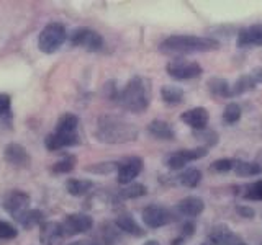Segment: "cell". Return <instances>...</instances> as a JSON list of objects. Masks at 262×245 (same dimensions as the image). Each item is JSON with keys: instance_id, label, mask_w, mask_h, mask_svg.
<instances>
[{"instance_id": "obj_1", "label": "cell", "mask_w": 262, "mask_h": 245, "mask_svg": "<svg viewBox=\"0 0 262 245\" xmlns=\"http://www.w3.org/2000/svg\"><path fill=\"white\" fill-rule=\"evenodd\" d=\"M95 137L105 144H125L138 139V128L120 116L98 118Z\"/></svg>"}, {"instance_id": "obj_2", "label": "cell", "mask_w": 262, "mask_h": 245, "mask_svg": "<svg viewBox=\"0 0 262 245\" xmlns=\"http://www.w3.org/2000/svg\"><path fill=\"white\" fill-rule=\"evenodd\" d=\"M117 102L131 113L146 111L151 103V82L141 76L129 79L118 92Z\"/></svg>"}, {"instance_id": "obj_3", "label": "cell", "mask_w": 262, "mask_h": 245, "mask_svg": "<svg viewBox=\"0 0 262 245\" xmlns=\"http://www.w3.org/2000/svg\"><path fill=\"white\" fill-rule=\"evenodd\" d=\"M220 47V43L213 38L195 35H172L159 44V49L166 54H193L208 53Z\"/></svg>"}, {"instance_id": "obj_4", "label": "cell", "mask_w": 262, "mask_h": 245, "mask_svg": "<svg viewBox=\"0 0 262 245\" xmlns=\"http://www.w3.org/2000/svg\"><path fill=\"white\" fill-rule=\"evenodd\" d=\"M66 39H68V31L64 24L59 21H51L39 33L38 49L45 54H54L66 43Z\"/></svg>"}, {"instance_id": "obj_5", "label": "cell", "mask_w": 262, "mask_h": 245, "mask_svg": "<svg viewBox=\"0 0 262 245\" xmlns=\"http://www.w3.org/2000/svg\"><path fill=\"white\" fill-rule=\"evenodd\" d=\"M167 74L176 80H192L203 72L202 65L193 61H187L184 57H176L166 65Z\"/></svg>"}, {"instance_id": "obj_6", "label": "cell", "mask_w": 262, "mask_h": 245, "mask_svg": "<svg viewBox=\"0 0 262 245\" xmlns=\"http://www.w3.org/2000/svg\"><path fill=\"white\" fill-rule=\"evenodd\" d=\"M143 223L149 229H159L176 220V214L169 208L161 204H149L141 212Z\"/></svg>"}, {"instance_id": "obj_7", "label": "cell", "mask_w": 262, "mask_h": 245, "mask_svg": "<svg viewBox=\"0 0 262 245\" xmlns=\"http://www.w3.org/2000/svg\"><path fill=\"white\" fill-rule=\"evenodd\" d=\"M71 44L76 46V47H84L90 53H95V51H100L103 47V38L100 33H97L95 30H90V28H77L74 30L71 35Z\"/></svg>"}, {"instance_id": "obj_8", "label": "cell", "mask_w": 262, "mask_h": 245, "mask_svg": "<svg viewBox=\"0 0 262 245\" xmlns=\"http://www.w3.org/2000/svg\"><path fill=\"white\" fill-rule=\"evenodd\" d=\"M61 231L62 237H74L79 234L89 232L94 227V219L89 214H82V212H74V214H68L61 220Z\"/></svg>"}, {"instance_id": "obj_9", "label": "cell", "mask_w": 262, "mask_h": 245, "mask_svg": "<svg viewBox=\"0 0 262 245\" xmlns=\"http://www.w3.org/2000/svg\"><path fill=\"white\" fill-rule=\"evenodd\" d=\"M144 162L141 157L138 155H131L118 162V168H117V175H118V183L126 186L129 183L135 182V178L143 172Z\"/></svg>"}, {"instance_id": "obj_10", "label": "cell", "mask_w": 262, "mask_h": 245, "mask_svg": "<svg viewBox=\"0 0 262 245\" xmlns=\"http://www.w3.org/2000/svg\"><path fill=\"white\" fill-rule=\"evenodd\" d=\"M31 198L27 191L21 190H13L10 191L4 200V209L10 214L15 220L18 219L23 212H27L30 209Z\"/></svg>"}, {"instance_id": "obj_11", "label": "cell", "mask_w": 262, "mask_h": 245, "mask_svg": "<svg viewBox=\"0 0 262 245\" xmlns=\"http://www.w3.org/2000/svg\"><path fill=\"white\" fill-rule=\"evenodd\" d=\"M207 154H208L207 147H196V149H182V151L172 152L167 157V160H166V165L170 170H180V168H184L187 163L195 162V160H199V159H203Z\"/></svg>"}, {"instance_id": "obj_12", "label": "cell", "mask_w": 262, "mask_h": 245, "mask_svg": "<svg viewBox=\"0 0 262 245\" xmlns=\"http://www.w3.org/2000/svg\"><path fill=\"white\" fill-rule=\"evenodd\" d=\"M210 240L213 242V245H248L226 224L213 226L210 231Z\"/></svg>"}, {"instance_id": "obj_13", "label": "cell", "mask_w": 262, "mask_h": 245, "mask_svg": "<svg viewBox=\"0 0 262 245\" xmlns=\"http://www.w3.org/2000/svg\"><path fill=\"white\" fill-rule=\"evenodd\" d=\"M4 159L7 163H10L13 167H30L31 163V157L28 151L25 149L23 145L10 142L5 145L4 149Z\"/></svg>"}, {"instance_id": "obj_14", "label": "cell", "mask_w": 262, "mask_h": 245, "mask_svg": "<svg viewBox=\"0 0 262 245\" xmlns=\"http://www.w3.org/2000/svg\"><path fill=\"white\" fill-rule=\"evenodd\" d=\"M236 44H237V47H243V49L262 46V23L251 24V27L243 28L239 33H237Z\"/></svg>"}, {"instance_id": "obj_15", "label": "cell", "mask_w": 262, "mask_h": 245, "mask_svg": "<svg viewBox=\"0 0 262 245\" xmlns=\"http://www.w3.org/2000/svg\"><path fill=\"white\" fill-rule=\"evenodd\" d=\"M180 121L185 122L187 126H190L193 131H202V129H207L210 114H208V110L203 108V106H195V108L187 110L185 113L180 114Z\"/></svg>"}, {"instance_id": "obj_16", "label": "cell", "mask_w": 262, "mask_h": 245, "mask_svg": "<svg viewBox=\"0 0 262 245\" xmlns=\"http://www.w3.org/2000/svg\"><path fill=\"white\" fill-rule=\"evenodd\" d=\"M80 142V137L79 134H61V133H51L48 134L45 139V147L48 151H61L66 149V147H72V145H77Z\"/></svg>"}, {"instance_id": "obj_17", "label": "cell", "mask_w": 262, "mask_h": 245, "mask_svg": "<svg viewBox=\"0 0 262 245\" xmlns=\"http://www.w3.org/2000/svg\"><path fill=\"white\" fill-rule=\"evenodd\" d=\"M203 209H205V203H203V200L196 198V196H187V198L180 200L176 204V212L184 217L200 216Z\"/></svg>"}, {"instance_id": "obj_18", "label": "cell", "mask_w": 262, "mask_h": 245, "mask_svg": "<svg viewBox=\"0 0 262 245\" xmlns=\"http://www.w3.org/2000/svg\"><path fill=\"white\" fill-rule=\"evenodd\" d=\"M147 133L156 139H162V141H170V139L176 137L174 129L164 119H152L147 125Z\"/></svg>"}, {"instance_id": "obj_19", "label": "cell", "mask_w": 262, "mask_h": 245, "mask_svg": "<svg viewBox=\"0 0 262 245\" xmlns=\"http://www.w3.org/2000/svg\"><path fill=\"white\" fill-rule=\"evenodd\" d=\"M39 239L45 245H56L62 237L61 224L59 223H45L39 229Z\"/></svg>"}, {"instance_id": "obj_20", "label": "cell", "mask_w": 262, "mask_h": 245, "mask_svg": "<svg viewBox=\"0 0 262 245\" xmlns=\"http://www.w3.org/2000/svg\"><path fill=\"white\" fill-rule=\"evenodd\" d=\"M115 226H117L118 231H123V232L135 235V237H143L146 234L143 231V227L139 226L133 219V216H129V214H120L117 217V220H115Z\"/></svg>"}, {"instance_id": "obj_21", "label": "cell", "mask_w": 262, "mask_h": 245, "mask_svg": "<svg viewBox=\"0 0 262 245\" xmlns=\"http://www.w3.org/2000/svg\"><path fill=\"white\" fill-rule=\"evenodd\" d=\"M79 129V118L76 114L72 113H64L62 116L57 119L56 122V133H61V134H79L77 133Z\"/></svg>"}, {"instance_id": "obj_22", "label": "cell", "mask_w": 262, "mask_h": 245, "mask_svg": "<svg viewBox=\"0 0 262 245\" xmlns=\"http://www.w3.org/2000/svg\"><path fill=\"white\" fill-rule=\"evenodd\" d=\"M207 87H208V92L215 96L220 98H231V85L228 84L226 79H221V77H211L207 82Z\"/></svg>"}, {"instance_id": "obj_23", "label": "cell", "mask_w": 262, "mask_h": 245, "mask_svg": "<svg viewBox=\"0 0 262 245\" xmlns=\"http://www.w3.org/2000/svg\"><path fill=\"white\" fill-rule=\"evenodd\" d=\"M16 223H18L23 229H33L36 226H43L45 224V214L39 209H31L30 208L27 212H23V214L16 219Z\"/></svg>"}, {"instance_id": "obj_24", "label": "cell", "mask_w": 262, "mask_h": 245, "mask_svg": "<svg viewBox=\"0 0 262 245\" xmlns=\"http://www.w3.org/2000/svg\"><path fill=\"white\" fill-rule=\"evenodd\" d=\"M94 188V182L90 180H82V178H69L66 182V190L72 196H84Z\"/></svg>"}, {"instance_id": "obj_25", "label": "cell", "mask_w": 262, "mask_h": 245, "mask_svg": "<svg viewBox=\"0 0 262 245\" xmlns=\"http://www.w3.org/2000/svg\"><path fill=\"white\" fill-rule=\"evenodd\" d=\"M234 174L237 177H256L262 174V165L257 162H248V160H236Z\"/></svg>"}, {"instance_id": "obj_26", "label": "cell", "mask_w": 262, "mask_h": 245, "mask_svg": "<svg viewBox=\"0 0 262 245\" xmlns=\"http://www.w3.org/2000/svg\"><path fill=\"white\" fill-rule=\"evenodd\" d=\"M161 96L167 105H180L184 102V90L176 85H164L161 88Z\"/></svg>"}, {"instance_id": "obj_27", "label": "cell", "mask_w": 262, "mask_h": 245, "mask_svg": "<svg viewBox=\"0 0 262 245\" xmlns=\"http://www.w3.org/2000/svg\"><path fill=\"white\" fill-rule=\"evenodd\" d=\"M256 80L251 77V74H244L239 79L234 82V85L231 87V95L233 96H237V95H244L251 92V90L256 88Z\"/></svg>"}, {"instance_id": "obj_28", "label": "cell", "mask_w": 262, "mask_h": 245, "mask_svg": "<svg viewBox=\"0 0 262 245\" xmlns=\"http://www.w3.org/2000/svg\"><path fill=\"white\" fill-rule=\"evenodd\" d=\"M147 193V188L143 185V183H129L126 185L125 188H121L118 196L121 200H135V198H141V196H144Z\"/></svg>"}, {"instance_id": "obj_29", "label": "cell", "mask_w": 262, "mask_h": 245, "mask_svg": "<svg viewBox=\"0 0 262 245\" xmlns=\"http://www.w3.org/2000/svg\"><path fill=\"white\" fill-rule=\"evenodd\" d=\"M177 182L185 188H195L202 182V174L196 168H187L177 177Z\"/></svg>"}, {"instance_id": "obj_30", "label": "cell", "mask_w": 262, "mask_h": 245, "mask_svg": "<svg viewBox=\"0 0 262 245\" xmlns=\"http://www.w3.org/2000/svg\"><path fill=\"white\" fill-rule=\"evenodd\" d=\"M76 157L74 155H66V157H62L61 160H57L54 165H53V172L54 174H69V172L74 170V167H76Z\"/></svg>"}, {"instance_id": "obj_31", "label": "cell", "mask_w": 262, "mask_h": 245, "mask_svg": "<svg viewBox=\"0 0 262 245\" xmlns=\"http://www.w3.org/2000/svg\"><path fill=\"white\" fill-rule=\"evenodd\" d=\"M241 119V108L236 103H228L226 108L223 110V121L226 125H236Z\"/></svg>"}, {"instance_id": "obj_32", "label": "cell", "mask_w": 262, "mask_h": 245, "mask_svg": "<svg viewBox=\"0 0 262 245\" xmlns=\"http://www.w3.org/2000/svg\"><path fill=\"white\" fill-rule=\"evenodd\" d=\"M12 116V98L0 92V122H8Z\"/></svg>"}, {"instance_id": "obj_33", "label": "cell", "mask_w": 262, "mask_h": 245, "mask_svg": "<svg viewBox=\"0 0 262 245\" xmlns=\"http://www.w3.org/2000/svg\"><path fill=\"white\" fill-rule=\"evenodd\" d=\"M193 234H195V224L190 223V220H187V223L182 226V229L179 231V235L176 237V239H172L170 245H182L185 240L190 239Z\"/></svg>"}, {"instance_id": "obj_34", "label": "cell", "mask_w": 262, "mask_h": 245, "mask_svg": "<svg viewBox=\"0 0 262 245\" xmlns=\"http://www.w3.org/2000/svg\"><path fill=\"white\" fill-rule=\"evenodd\" d=\"M193 136L199 139L200 142L207 144V149L211 145L218 144V134L211 129H202V131H193Z\"/></svg>"}, {"instance_id": "obj_35", "label": "cell", "mask_w": 262, "mask_h": 245, "mask_svg": "<svg viewBox=\"0 0 262 245\" xmlns=\"http://www.w3.org/2000/svg\"><path fill=\"white\" fill-rule=\"evenodd\" d=\"M244 193H243V198L249 200V201H262V180L259 182L248 185L244 188Z\"/></svg>"}, {"instance_id": "obj_36", "label": "cell", "mask_w": 262, "mask_h": 245, "mask_svg": "<svg viewBox=\"0 0 262 245\" xmlns=\"http://www.w3.org/2000/svg\"><path fill=\"white\" fill-rule=\"evenodd\" d=\"M236 160L234 159H218L210 165V170L215 174H226V172L234 170Z\"/></svg>"}, {"instance_id": "obj_37", "label": "cell", "mask_w": 262, "mask_h": 245, "mask_svg": "<svg viewBox=\"0 0 262 245\" xmlns=\"http://www.w3.org/2000/svg\"><path fill=\"white\" fill-rule=\"evenodd\" d=\"M16 235H18L16 227L10 223H7V220L0 219V240H12Z\"/></svg>"}, {"instance_id": "obj_38", "label": "cell", "mask_w": 262, "mask_h": 245, "mask_svg": "<svg viewBox=\"0 0 262 245\" xmlns=\"http://www.w3.org/2000/svg\"><path fill=\"white\" fill-rule=\"evenodd\" d=\"M118 168V162H105V163H95L92 167H87V172L92 174H110V172Z\"/></svg>"}, {"instance_id": "obj_39", "label": "cell", "mask_w": 262, "mask_h": 245, "mask_svg": "<svg viewBox=\"0 0 262 245\" xmlns=\"http://www.w3.org/2000/svg\"><path fill=\"white\" fill-rule=\"evenodd\" d=\"M236 211H237V214H241L246 219H252L254 214H256V212H254V209L249 208V206H237Z\"/></svg>"}, {"instance_id": "obj_40", "label": "cell", "mask_w": 262, "mask_h": 245, "mask_svg": "<svg viewBox=\"0 0 262 245\" xmlns=\"http://www.w3.org/2000/svg\"><path fill=\"white\" fill-rule=\"evenodd\" d=\"M249 74H251V77H252L254 80H256V84H257V85L262 84V65H260V67L252 69Z\"/></svg>"}, {"instance_id": "obj_41", "label": "cell", "mask_w": 262, "mask_h": 245, "mask_svg": "<svg viewBox=\"0 0 262 245\" xmlns=\"http://www.w3.org/2000/svg\"><path fill=\"white\" fill-rule=\"evenodd\" d=\"M143 245H161L158 240H147L146 243H143Z\"/></svg>"}, {"instance_id": "obj_42", "label": "cell", "mask_w": 262, "mask_h": 245, "mask_svg": "<svg viewBox=\"0 0 262 245\" xmlns=\"http://www.w3.org/2000/svg\"><path fill=\"white\" fill-rule=\"evenodd\" d=\"M69 245H87V242H85V240H82V242H72V243H69Z\"/></svg>"}, {"instance_id": "obj_43", "label": "cell", "mask_w": 262, "mask_h": 245, "mask_svg": "<svg viewBox=\"0 0 262 245\" xmlns=\"http://www.w3.org/2000/svg\"><path fill=\"white\" fill-rule=\"evenodd\" d=\"M200 245H213V242H211V240H207V242H203V243H200Z\"/></svg>"}]
</instances>
